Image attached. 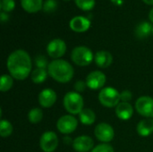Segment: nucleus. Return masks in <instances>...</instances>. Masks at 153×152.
<instances>
[{"instance_id":"25","label":"nucleus","mask_w":153,"mask_h":152,"mask_svg":"<svg viewBox=\"0 0 153 152\" xmlns=\"http://www.w3.org/2000/svg\"><path fill=\"white\" fill-rule=\"evenodd\" d=\"M77 7L82 11H90L95 5V0H75Z\"/></svg>"},{"instance_id":"17","label":"nucleus","mask_w":153,"mask_h":152,"mask_svg":"<svg viewBox=\"0 0 153 152\" xmlns=\"http://www.w3.org/2000/svg\"><path fill=\"white\" fill-rule=\"evenodd\" d=\"M136 131L142 137H148L153 133V118H144L136 125Z\"/></svg>"},{"instance_id":"21","label":"nucleus","mask_w":153,"mask_h":152,"mask_svg":"<svg viewBox=\"0 0 153 152\" xmlns=\"http://www.w3.org/2000/svg\"><path fill=\"white\" fill-rule=\"evenodd\" d=\"M48 76V69H41V68H36L34 69L30 73V79L33 83L40 84L43 83Z\"/></svg>"},{"instance_id":"3","label":"nucleus","mask_w":153,"mask_h":152,"mask_svg":"<svg viewBox=\"0 0 153 152\" xmlns=\"http://www.w3.org/2000/svg\"><path fill=\"white\" fill-rule=\"evenodd\" d=\"M63 105L65 110L73 116L79 115L84 108L82 96L76 91H68L63 99Z\"/></svg>"},{"instance_id":"12","label":"nucleus","mask_w":153,"mask_h":152,"mask_svg":"<svg viewBox=\"0 0 153 152\" xmlns=\"http://www.w3.org/2000/svg\"><path fill=\"white\" fill-rule=\"evenodd\" d=\"M73 149L76 152H91L94 146L93 139L89 135H80L74 139Z\"/></svg>"},{"instance_id":"5","label":"nucleus","mask_w":153,"mask_h":152,"mask_svg":"<svg viewBox=\"0 0 153 152\" xmlns=\"http://www.w3.org/2000/svg\"><path fill=\"white\" fill-rule=\"evenodd\" d=\"M98 99L103 107L109 108H116L121 102L120 92L111 86L104 87L100 90Z\"/></svg>"},{"instance_id":"34","label":"nucleus","mask_w":153,"mask_h":152,"mask_svg":"<svg viewBox=\"0 0 153 152\" xmlns=\"http://www.w3.org/2000/svg\"><path fill=\"white\" fill-rule=\"evenodd\" d=\"M149 19H150V21L153 23V8L150 11V13H149Z\"/></svg>"},{"instance_id":"35","label":"nucleus","mask_w":153,"mask_h":152,"mask_svg":"<svg viewBox=\"0 0 153 152\" xmlns=\"http://www.w3.org/2000/svg\"><path fill=\"white\" fill-rule=\"evenodd\" d=\"M145 4H150V5H153V0H143Z\"/></svg>"},{"instance_id":"7","label":"nucleus","mask_w":153,"mask_h":152,"mask_svg":"<svg viewBox=\"0 0 153 152\" xmlns=\"http://www.w3.org/2000/svg\"><path fill=\"white\" fill-rule=\"evenodd\" d=\"M94 135L101 143H109L114 140L115 131L109 124L102 122L96 125L94 129Z\"/></svg>"},{"instance_id":"28","label":"nucleus","mask_w":153,"mask_h":152,"mask_svg":"<svg viewBox=\"0 0 153 152\" xmlns=\"http://www.w3.org/2000/svg\"><path fill=\"white\" fill-rule=\"evenodd\" d=\"M91 152H115V150L108 143H100L95 146Z\"/></svg>"},{"instance_id":"26","label":"nucleus","mask_w":153,"mask_h":152,"mask_svg":"<svg viewBox=\"0 0 153 152\" xmlns=\"http://www.w3.org/2000/svg\"><path fill=\"white\" fill-rule=\"evenodd\" d=\"M34 64L36 65V68H41V69H48V61L45 56L38 55L34 58Z\"/></svg>"},{"instance_id":"10","label":"nucleus","mask_w":153,"mask_h":152,"mask_svg":"<svg viewBox=\"0 0 153 152\" xmlns=\"http://www.w3.org/2000/svg\"><path fill=\"white\" fill-rule=\"evenodd\" d=\"M87 87L92 90H102L106 84L107 77L106 74L100 71H92L91 72L85 79Z\"/></svg>"},{"instance_id":"24","label":"nucleus","mask_w":153,"mask_h":152,"mask_svg":"<svg viewBox=\"0 0 153 152\" xmlns=\"http://www.w3.org/2000/svg\"><path fill=\"white\" fill-rule=\"evenodd\" d=\"M13 131V125L5 119H2L0 121V134L3 138H7L9 137Z\"/></svg>"},{"instance_id":"33","label":"nucleus","mask_w":153,"mask_h":152,"mask_svg":"<svg viewBox=\"0 0 153 152\" xmlns=\"http://www.w3.org/2000/svg\"><path fill=\"white\" fill-rule=\"evenodd\" d=\"M6 20H8V15H7V13H4V12H2V13H1V21H2V22H4V21H6Z\"/></svg>"},{"instance_id":"36","label":"nucleus","mask_w":153,"mask_h":152,"mask_svg":"<svg viewBox=\"0 0 153 152\" xmlns=\"http://www.w3.org/2000/svg\"><path fill=\"white\" fill-rule=\"evenodd\" d=\"M152 35H153V28H152Z\"/></svg>"},{"instance_id":"30","label":"nucleus","mask_w":153,"mask_h":152,"mask_svg":"<svg viewBox=\"0 0 153 152\" xmlns=\"http://www.w3.org/2000/svg\"><path fill=\"white\" fill-rule=\"evenodd\" d=\"M87 87V84H86V82L85 81H82V80H78L74 85V91L78 92V93H81V92H83L85 90H86Z\"/></svg>"},{"instance_id":"11","label":"nucleus","mask_w":153,"mask_h":152,"mask_svg":"<svg viewBox=\"0 0 153 152\" xmlns=\"http://www.w3.org/2000/svg\"><path fill=\"white\" fill-rule=\"evenodd\" d=\"M66 52V44L61 39H52L47 46V53L48 56L55 59H60Z\"/></svg>"},{"instance_id":"37","label":"nucleus","mask_w":153,"mask_h":152,"mask_svg":"<svg viewBox=\"0 0 153 152\" xmlns=\"http://www.w3.org/2000/svg\"><path fill=\"white\" fill-rule=\"evenodd\" d=\"M65 1H69V0H65Z\"/></svg>"},{"instance_id":"9","label":"nucleus","mask_w":153,"mask_h":152,"mask_svg":"<svg viewBox=\"0 0 153 152\" xmlns=\"http://www.w3.org/2000/svg\"><path fill=\"white\" fill-rule=\"evenodd\" d=\"M136 112L145 117L153 118V98L150 96H142L140 97L134 105Z\"/></svg>"},{"instance_id":"16","label":"nucleus","mask_w":153,"mask_h":152,"mask_svg":"<svg viewBox=\"0 0 153 152\" xmlns=\"http://www.w3.org/2000/svg\"><path fill=\"white\" fill-rule=\"evenodd\" d=\"M94 62L100 68L105 69L109 67L113 63V56L110 52L107 50L98 51L94 56Z\"/></svg>"},{"instance_id":"13","label":"nucleus","mask_w":153,"mask_h":152,"mask_svg":"<svg viewBox=\"0 0 153 152\" xmlns=\"http://www.w3.org/2000/svg\"><path fill=\"white\" fill-rule=\"evenodd\" d=\"M39 103L43 108H51L57 99V95L56 91L52 89H44L39 94Z\"/></svg>"},{"instance_id":"18","label":"nucleus","mask_w":153,"mask_h":152,"mask_svg":"<svg viewBox=\"0 0 153 152\" xmlns=\"http://www.w3.org/2000/svg\"><path fill=\"white\" fill-rule=\"evenodd\" d=\"M21 4L24 11L30 13H38L43 7L42 0H21Z\"/></svg>"},{"instance_id":"19","label":"nucleus","mask_w":153,"mask_h":152,"mask_svg":"<svg viewBox=\"0 0 153 152\" xmlns=\"http://www.w3.org/2000/svg\"><path fill=\"white\" fill-rule=\"evenodd\" d=\"M96 115L91 108H83L79 114V121L83 125H91L95 123Z\"/></svg>"},{"instance_id":"22","label":"nucleus","mask_w":153,"mask_h":152,"mask_svg":"<svg viewBox=\"0 0 153 152\" xmlns=\"http://www.w3.org/2000/svg\"><path fill=\"white\" fill-rule=\"evenodd\" d=\"M43 119V110L39 108H33L28 113V120L32 125H37Z\"/></svg>"},{"instance_id":"2","label":"nucleus","mask_w":153,"mask_h":152,"mask_svg":"<svg viewBox=\"0 0 153 152\" xmlns=\"http://www.w3.org/2000/svg\"><path fill=\"white\" fill-rule=\"evenodd\" d=\"M48 75L59 83L69 82L74 74L72 65L64 59H55L51 61L48 67Z\"/></svg>"},{"instance_id":"32","label":"nucleus","mask_w":153,"mask_h":152,"mask_svg":"<svg viewBox=\"0 0 153 152\" xmlns=\"http://www.w3.org/2000/svg\"><path fill=\"white\" fill-rule=\"evenodd\" d=\"M63 142H64V143H65V144H66V145H70V144H73L74 140H73L71 137H69V136H65V137L63 138Z\"/></svg>"},{"instance_id":"4","label":"nucleus","mask_w":153,"mask_h":152,"mask_svg":"<svg viewBox=\"0 0 153 152\" xmlns=\"http://www.w3.org/2000/svg\"><path fill=\"white\" fill-rule=\"evenodd\" d=\"M92 51L85 46L75 47L71 52V59L73 63L78 66L84 67L90 65L94 60Z\"/></svg>"},{"instance_id":"29","label":"nucleus","mask_w":153,"mask_h":152,"mask_svg":"<svg viewBox=\"0 0 153 152\" xmlns=\"http://www.w3.org/2000/svg\"><path fill=\"white\" fill-rule=\"evenodd\" d=\"M57 6V3L56 0H47L43 4V9L46 13H51L56 10Z\"/></svg>"},{"instance_id":"31","label":"nucleus","mask_w":153,"mask_h":152,"mask_svg":"<svg viewBox=\"0 0 153 152\" xmlns=\"http://www.w3.org/2000/svg\"><path fill=\"white\" fill-rule=\"evenodd\" d=\"M133 99V94L130 90H126L120 92V99L122 102H129Z\"/></svg>"},{"instance_id":"20","label":"nucleus","mask_w":153,"mask_h":152,"mask_svg":"<svg viewBox=\"0 0 153 152\" xmlns=\"http://www.w3.org/2000/svg\"><path fill=\"white\" fill-rule=\"evenodd\" d=\"M152 28L153 26L148 22H142L141 23H139L135 30H134V33L135 36L138 39H145L147 38L151 33H152Z\"/></svg>"},{"instance_id":"15","label":"nucleus","mask_w":153,"mask_h":152,"mask_svg":"<svg viewBox=\"0 0 153 152\" xmlns=\"http://www.w3.org/2000/svg\"><path fill=\"white\" fill-rule=\"evenodd\" d=\"M115 113L120 120L126 121L132 118L134 115V108L129 102L121 101L115 108Z\"/></svg>"},{"instance_id":"1","label":"nucleus","mask_w":153,"mask_h":152,"mask_svg":"<svg viewBox=\"0 0 153 152\" xmlns=\"http://www.w3.org/2000/svg\"><path fill=\"white\" fill-rule=\"evenodd\" d=\"M9 74L18 81H23L31 73L32 61L29 53L23 49L13 51L6 61Z\"/></svg>"},{"instance_id":"14","label":"nucleus","mask_w":153,"mask_h":152,"mask_svg":"<svg viewBox=\"0 0 153 152\" xmlns=\"http://www.w3.org/2000/svg\"><path fill=\"white\" fill-rule=\"evenodd\" d=\"M69 27L74 32H78V33L85 32L91 27V21L84 16L78 15L74 17L70 21Z\"/></svg>"},{"instance_id":"27","label":"nucleus","mask_w":153,"mask_h":152,"mask_svg":"<svg viewBox=\"0 0 153 152\" xmlns=\"http://www.w3.org/2000/svg\"><path fill=\"white\" fill-rule=\"evenodd\" d=\"M15 7V2L14 0H1L0 2V8L4 13L12 12Z\"/></svg>"},{"instance_id":"23","label":"nucleus","mask_w":153,"mask_h":152,"mask_svg":"<svg viewBox=\"0 0 153 152\" xmlns=\"http://www.w3.org/2000/svg\"><path fill=\"white\" fill-rule=\"evenodd\" d=\"M13 86V78L10 74H3L0 81V90L6 92Z\"/></svg>"},{"instance_id":"8","label":"nucleus","mask_w":153,"mask_h":152,"mask_svg":"<svg viewBox=\"0 0 153 152\" xmlns=\"http://www.w3.org/2000/svg\"><path fill=\"white\" fill-rule=\"evenodd\" d=\"M58 137L55 132L47 131L39 139V147L43 152H54L58 147Z\"/></svg>"},{"instance_id":"6","label":"nucleus","mask_w":153,"mask_h":152,"mask_svg":"<svg viewBox=\"0 0 153 152\" xmlns=\"http://www.w3.org/2000/svg\"><path fill=\"white\" fill-rule=\"evenodd\" d=\"M78 119L73 115H64L56 122V129L65 135L73 133L78 127Z\"/></svg>"}]
</instances>
